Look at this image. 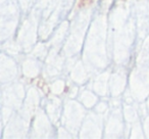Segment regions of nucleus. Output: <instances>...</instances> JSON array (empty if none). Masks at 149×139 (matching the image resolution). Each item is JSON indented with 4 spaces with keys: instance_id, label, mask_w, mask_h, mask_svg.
<instances>
[]
</instances>
